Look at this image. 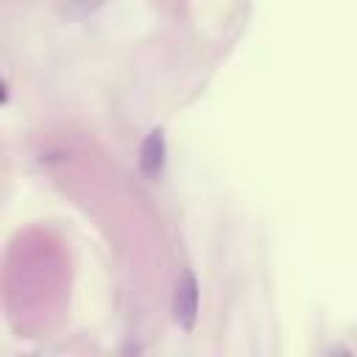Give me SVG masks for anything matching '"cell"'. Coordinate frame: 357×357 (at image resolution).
<instances>
[{"mask_svg": "<svg viewBox=\"0 0 357 357\" xmlns=\"http://www.w3.org/2000/svg\"><path fill=\"white\" fill-rule=\"evenodd\" d=\"M100 6H106V0H61V8L70 17H89L95 14Z\"/></svg>", "mask_w": 357, "mask_h": 357, "instance_id": "3", "label": "cell"}, {"mask_svg": "<svg viewBox=\"0 0 357 357\" xmlns=\"http://www.w3.org/2000/svg\"><path fill=\"white\" fill-rule=\"evenodd\" d=\"M165 159H167V142H165V131L162 128H151L139 145V156H137V165H139V173L148 178V181H156L165 170Z\"/></svg>", "mask_w": 357, "mask_h": 357, "instance_id": "2", "label": "cell"}, {"mask_svg": "<svg viewBox=\"0 0 357 357\" xmlns=\"http://www.w3.org/2000/svg\"><path fill=\"white\" fill-rule=\"evenodd\" d=\"M173 318L184 332L195 329V321H198V279L192 276V271H184L176 279V287H173Z\"/></svg>", "mask_w": 357, "mask_h": 357, "instance_id": "1", "label": "cell"}]
</instances>
